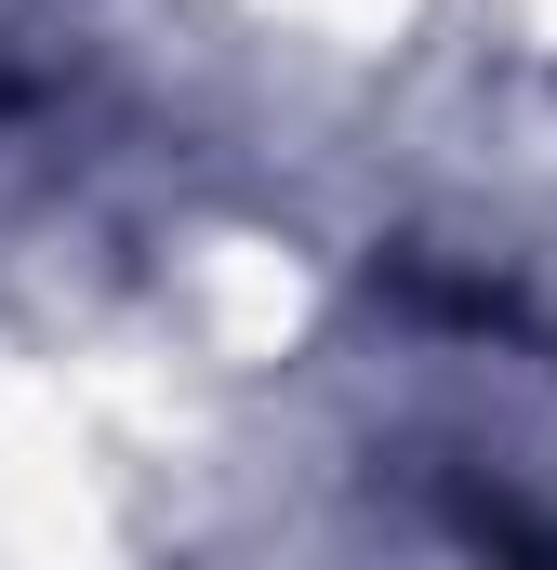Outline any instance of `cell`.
<instances>
[{"instance_id":"6da1fadb","label":"cell","mask_w":557,"mask_h":570,"mask_svg":"<svg viewBox=\"0 0 557 570\" xmlns=\"http://www.w3.org/2000/svg\"><path fill=\"white\" fill-rule=\"evenodd\" d=\"M465 544H478V570H557V531L518 504H465Z\"/></svg>"}]
</instances>
